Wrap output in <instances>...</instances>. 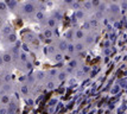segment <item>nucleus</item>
Listing matches in <instances>:
<instances>
[{
  "label": "nucleus",
  "instance_id": "f257e3e1",
  "mask_svg": "<svg viewBox=\"0 0 127 114\" xmlns=\"http://www.w3.org/2000/svg\"><path fill=\"white\" fill-rule=\"evenodd\" d=\"M11 60H12V57H11V55H10V53H5V55L3 56V62L10 63V62H11Z\"/></svg>",
  "mask_w": 127,
  "mask_h": 114
},
{
  "label": "nucleus",
  "instance_id": "f03ea898",
  "mask_svg": "<svg viewBox=\"0 0 127 114\" xmlns=\"http://www.w3.org/2000/svg\"><path fill=\"white\" fill-rule=\"evenodd\" d=\"M1 102H3L4 105H6V103H8V102H10V98L7 96V95H4V96L1 98Z\"/></svg>",
  "mask_w": 127,
  "mask_h": 114
},
{
  "label": "nucleus",
  "instance_id": "7ed1b4c3",
  "mask_svg": "<svg viewBox=\"0 0 127 114\" xmlns=\"http://www.w3.org/2000/svg\"><path fill=\"white\" fill-rule=\"evenodd\" d=\"M8 41H10L11 43L14 42V41H15V36H14V34H10V36H8Z\"/></svg>",
  "mask_w": 127,
  "mask_h": 114
}]
</instances>
